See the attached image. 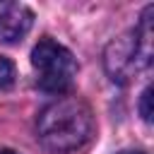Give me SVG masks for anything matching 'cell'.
<instances>
[{
    "label": "cell",
    "mask_w": 154,
    "mask_h": 154,
    "mask_svg": "<svg viewBox=\"0 0 154 154\" xmlns=\"http://www.w3.org/2000/svg\"><path fill=\"white\" fill-rule=\"evenodd\" d=\"M12 82H14V65L0 55V89L12 87Z\"/></svg>",
    "instance_id": "cell-5"
},
{
    "label": "cell",
    "mask_w": 154,
    "mask_h": 154,
    "mask_svg": "<svg viewBox=\"0 0 154 154\" xmlns=\"http://www.w3.org/2000/svg\"><path fill=\"white\" fill-rule=\"evenodd\" d=\"M0 154H19V152H14V149H0Z\"/></svg>",
    "instance_id": "cell-8"
},
{
    "label": "cell",
    "mask_w": 154,
    "mask_h": 154,
    "mask_svg": "<svg viewBox=\"0 0 154 154\" xmlns=\"http://www.w3.org/2000/svg\"><path fill=\"white\" fill-rule=\"evenodd\" d=\"M140 113H142V118L149 123L152 120V87H147L144 91H142V99H140Z\"/></svg>",
    "instance_id": "cell-6"
},
{
    "label": "cell",
    "mask_w": 154,
    "mask_h": 154,
    "mask_svg": "<svg viewBox=\"0 0 154 154\" xmlns=\"http://www.w3.org/2000/svg\"><path fill=\"white\" fill-rule=\"evenodd\" d=\"M152 14L154 7L147 5L137 29L113 38L106 46L103 65L113 82H130L140 70H144L152 63Z\"/></svg>",
    "instance_id": "cell-2"
},
{
    "label": "cell",
    "mask_w": 154,
    "mask_h": 154,
    "mask_svg": "<svg viewBox=\"0 0 154 154\" xmlns=\"http://www.w3.org/2000/svg\"><path fill=\"white\" fill-rule=\"evenodd\" d=\"M31 65L36 70V84L48 94H63L72 87L77 75L75 55L53 38H41L31 51Z\"/></svg>",
    "instance_id": "cell-3"
},
{
    "label": "cell",
    "mask_w": 154,
    "mask_h": 154,
    "mask_svg": "<svg viewBox=\"0 0 154 154\" xmlns=\"http://www.w3.org/2000/svg\"><path fill=\"white\" fill-rule=\"evenodd\" d=\"M118 154H147V152H140V149H123V152H118Z\"/></svg>",
    "instance_id": "cell-7"
},
{
    "label": "cell",
    "mask_w": 154,
    "mask_h": 154,
    "mask_svg": "<svg viewBox=\"0 0 154 154\" xmlns=\"http://www.w3.org/2000/svg\"><path fill=\"white\" fill-rule=\"evenodd\" d=\"M36 132L48 152L65 154L84 147L94 135L91 108L77 96H63L48 103L36 118Z\"/></svg>",
    "instance_id": "cell-1"
},
{
    "label": "cell",
    "mask_w": 154,
    "mask_h": 154,
    "mask_svg": "<svg viewBox=\"0 0 154 154\" xmlns=\"http://www.w3.org/2000/svg\"><path fill=\"white\" fill-rule=\"evenodd\" d=\"M34 24V12L24 5H10L0 12V41L14 43L19 41Z\"/></svg>",
    "instance_id": "cell-4"
}]
</instances>
